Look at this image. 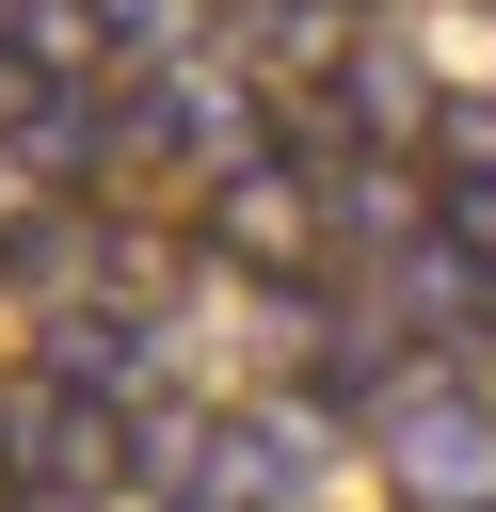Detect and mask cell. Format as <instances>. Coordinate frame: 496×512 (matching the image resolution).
Segmentation results:
<instances>
[{
    "label": "cell",
    "mask_w": 496,
    "mask_h": 512,
    "mask_svg": "<svg viewBox=\"0 0 496 512\" xmlns=\"http://www.w3.org/2000/svg\"><path fill=\"white\" fill-rule=\"evenodd\" d=\"M144 448H160V432H144L128 400H96V384H64V400L32 416V448H16V480H32L48 512H80V496H128V480H144Z\"/></svg>",
    "instance_id": "cell-1"
},
{
    "label": "cell",
    "mask_w": 496,
    "mask_h": 512,
    "mask_svg": "<svg viewBox=\"0 0 496 512\" xmlns=\"http://www.w3.org/2000/svg\"><path fill=\"white\" fill-rule=\"evenodd\" d=\"M320 16H336V32H352V16H384V0H320Z\"/></svg>",
    "instance_id": "cell-2"
}]
</instances>
